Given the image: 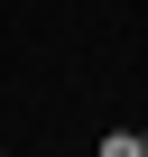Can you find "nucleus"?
Returning <instances> with one entry per match:
<instances>
[{"instance_id": "obj_1", "label": "nucleus", "mask_w": 148, "mask_h": 157, "mask_svg": "<svg viewBox=\"0 0 148 157\" xmlns=\"http://www.w3.org/2000/svg\"><path fill=\"white\" fill-rule=\"evenodd\" d=\"M93 157H148V148H139V129H111V139H102Z\"/></svg>"}, {"instance_id": "obj_2", "label": "nucleus", "mask_w": 148, "mask_h": 157, "mask_svg": "<svg viewBox=\"0 0 148 157\" xmlns=\"http://www.w3.org/2000/svg\"><path fill=\"white\" fill-rule=\"evenodd\" d=\"M139 148H148V129H139Z\"/></svg>"}]
</instances>
